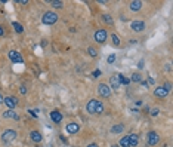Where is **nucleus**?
<instances>
[{"instance_id":"37","label":"nucleus","mask_w":173,"mask_h":147,"mask_svg":"<svg viewBox=\"0 0 173 147\" xmlns=\"http://www.w3.org/2000/svg\"><path fill=\"white\" fill-rule=\"evenodd\" d=\"M111 147H118V146H117V144H114V146H111Z\"/></svg>"},{"instance_id":"27","label":"nucleus","mask_w":173,"mask_h":147,"mask_svg":"<svg viewBox=\"0 0 173 147\" xmlns=\"http://www.w3.org/2000/svg\"><path fill=\"white\" fill-rule=\"evenodd\" d=\"M108 62H109V64H113V62L116 61V54H111L109 57H108V59H107Z\"/></svg>"},{"instance_id":"10","label":"nucleus","mask_w":173,"mask_h":147,"mask_svg":"<svg viewBox=\"0 0 173 147\" xmlns=\"http://www.w3.org/2000/svg\"><path fill=\"white\" fill-rule=\"evenodd\" d=\"M78 129H80V125H78V123H74V122L68 123L67 126H65V131H67L68 134H76V132H78Z\"/></svg>"},{"instance_id":"11","label":"nucleus","mask_w":173,"mask_h":147,"mask_svg":"<svg viewBox=\"0 0 173 147\" xmlns=\"http://www.w3.org/2000/svg\"><path fill=\"white\" fill-rule=\"evenodd\" d=\"M154 94H155V97H158V98H164V97H167V89L164 88V86H157L155 89H154Z\"/></svg>"},{"instance_id":"14","label":"nucleus","mask_w":173,"mask_h":147,"mask_svg":"<svg viewBox=\"0 0 173 147\" xmlns=\"http://www.w3.org/2000/svg\"><path fill=\"white\" fill-rule=\"evenodd\" d=\"M96 101L98 100H90L89 103H87V106H86V110H87V113H95V109H96Z\"/></svg>"},{"instance_id":"13","label":"nucleus","mask_w":173,"mask_h":147,"mask_svg":"<svg viewBox=\"0 0 173 147\" xmlns=\"http://www.w3.org/2000/svg\"><path fill=\"white\" fill-rule=\"evenodd\" d=\"M129 6H130V10L138 12V10H141V8H142V2L141 0H133V2L129 3Z\"/></svg>"},{"instance_id":"31","label":"nucleus","mask_w":173,"mask_h":147,"mask_svg":"<svg viewBox=\"0 0 173 147\" xmlns=\"http://www.w3.org/2000/svg\"><path fill=\"white\" fill-rule=\"evenodd\" d=\"M19 92H21V94H27V88H25V86H21V88H19Z\"/></svg>"},{"instance_id":"32","label":"nucleus","mask_w":173,"mask_h":147,"mask_svg":"<svg viewBox=\"0 0 173 147\" xmlns=\"http://www.w3.org/2000/svg\"><path fill=\"white\" fill-rule=\"evenodd\" d=\"M138 67H139V68H144V67H145V66H144V61H139V62H138Z\"/></svg>"},{"instance_id":"29","label":"nucleus","mask_w":173,"mask_h":147,"mask_svg":"<svg viewBox=\"0 0 173 147\" xmlns=\"http://www.w3.org/2000/svg\"><path fill=\"white\" fill-rule=\"evenodd\" d=\"M158 113H160V109H152V110H151L152 116H158Z\"/></svg>"},{"instance_id":"4","label":"nucleus","mask_w":173,"mask_h":147,"mask_svg":"<svg viewBox=\"0 0 173 147\" xmlns=\"http://www.w3.org/2000/svg\"><path fill=\"white\" fill-rule=\"evenodd\" d=\"M107 30L104 28H101V30H96V33H95V40L98 42V43H104V42L107 40Z\"/></svg>"},{"instance_id":"24","label":"nucleus","mask_w":173,"mask_h":147,"mask_svg":"<svg viewBox=\"0 0 173 147\" xmlns=\"http://www.w3.org/2000/svg\"><path fill=\"white\" fill-rule=\"evenodd\" d=\"M87 54H89L90 57H96V55H98V51H96L95 48L90 46V48H87Z\"/></svg>"},{"instance_id":"21","label":"nucleus","mask_w":173,"mask_h":147,"mask_svg":"<svg viewBox=\"0 0 173 147\" xmlns=\"http://www.w3.org/2000/svg\"><path fill=\"white\" fill-rule=\"evenodd\" d=\"M12 27H14V30L16 31V33H22V31H24V27L19 23H16V21H15V23H12Z\"/></svg>"},{"instance_id":"3","label":"nucleus","mask_w":173,"mask_h":147,"mask_svg":"<svg viewBox=\"0 0 173 147\" xmlns=\"http://www.w3.org/2000/svg\"><path fill=\"white\" fill-rule=\"evenodd\" d=\"M147 140H148V144L149 146H155L158 141H160V137H158V134L155 131H149L148 135H147Z\"/></svg>"},{"instance_id":"25","label":"nucleus","mask_w":173,"mask_h":147,"mask_svg":"<svg viewBox=\"0 0 173 147\" xmlns=\"http://www.w3.org/2000/svg\"><path fill=\"white\" fill-rule=\"evenodd\" d=\"M111 40H113V43H114L116 46H118V45H120V39H118V36L113 34V36H111Z\"/></svg>"},{"instance_id":"35","label":"nucleus","mask_w":173,"mask_h":147,"mask_svg":"<svg viewBox=\"0 0 173 147\" xmlns=\"http://www.w3.org/2000/svg\"><path fill=\"white\" fill-rule=\"evenodd\" d=\"M3 100H5V98H3V95H2V92H0V104H3Z\"/></svg>"},{"instance_id":"19","label":"nucleus","mask_w":173,"mask_h":147,"mask_svg":"<svg viewBox=\"0 0 173 147\" xmlns=\"http://www.w3.org/2000/svg\"><path fill=\"white\" fill-rule=\"evenodd\" d=\"M123 129H124V126L120 123V125H116V126L111 128V132L113 134H120V132H123Z\"/></svg>"},{"instance_id":"8","label":"nucleus","mask_w":173,"mask_h":147,"mask_svg":"<svg viewBox=\"0 0 173 147\" xmlns=\"http://www.w3.org/2000/svg\"><path fill=\"white\" fill-rule=\"evenodd\" d=\"M9 59H11L12 62H22L24 61L21 54L16 52V51H9Z\"/></svg>"},{"instance_id":"18","label":"nucleus","mask_w":173,"mask_h":147,"mask_svg":"<svg viewBox=\"0 0 173 147\" xmlns=\"http://www.w3.org/2000/svg\"><path fill=\"white\" fill-rule=\"evenodd\" d=\"M117 77H118L120 85H124V86H127L129 83H130V79H127V77H126V76H123V75H117Z\"/></svg>"},{"instance_id":"28","label":"nucleus","mask_w":173,"mask_h":147,"mask_svg":"<svg viewBox=\"0 0 173 147\" xmlns=\"http://www.w3.org/2000/svg\"><path fill=\"white\" fill-rule=\"evenodd\" d=\"M52 5H53V8H58V9L62 8V2H59V0L58 2H52Z\"/></svg>"},{"instance_id":"23","label":"nucleus","mask_w":173,"mask_h":147,"mask_svg":"<svg viewBox=\"0 0 173 147\" xmlns=\"http://www.w3.org/2000/svg\"><path fill=\"white\" fill-rule=\"evenodd\" d=\"M120 146L121 147H130V143H129V137H123L120 140Z\"/></svg>"},{"instance_id":"30","label":"nucleus","mask_w":173,"mask_h":147,"mask_svg":"<svg viewBox=\"0 0 173 147\" xmlns=\"http://www.w3.org/2000/svg\"><path fill=\"white\" fill-rule=\"evenodd\" d=\"M99 76H101V71H99V70H95V71H93V77H99Z\"/></svg>"},{"instance_id":"34","label":"nucleus","mask_w":173,"mask_h":147,"mask_svg":"<svg viewBox=\"0 0 173 147\" xmlns=\"http://www.w3.org/2000/svg\"><path fill=\"white\" fill-rule=\"evenodd\" d=\"M3 34H5V31H3V27L0 25V36H3Z\"/></svg>"},{"instance_id":"17","label":"nucleus","mask_w":173,"mask_h":147,"mask_svg":"<svg viewBox=\"0 0 173 147\" xmlns=\"http://www.w3.org/2000/svg\"><path fill=\"white\" fill-rule=\"evenodd\" d=\"M118 88H120L118 77H117V76H113V77H111V88H109V89H118Z\"/></svg>"},{"instance_id":"9","label":"nucleus","mask_w":173,"mask_h":147,"mask_svg":"<svg viewBox=\"0 0 173 147\" xmlns=\"http://www.w3.org/2000/svg\"><path fill=\"white\" fill-rule=\"evenodd\" d=\"M50 119H52L53 123H59L61 120H62V113H61L59 110H52L50 111Z\"/></svg>"},{"instance_id":"36","label":"nucleus","mask_w":173,"mask_h":147,"mask_svg":"<svg viewBox=\"0 0 173 147\" xmlns=\"http://www.w3.org/2000/svg\"><path fill=\"white\" fill-rule=\"evenodd\" d=\"M87 147H98V144H95V143H90Z\"/></svg>"},{"instance_id":"22","label":"nucleus","mask_w":173,"mask_h":147,"mask_svg":"<svg viewBox=\"0 0 173 147\" xmlns=\"http://www.w3.org/2000/svg\"><path fill=\"white\" fill-rule=\"evenodd\" d=\"M142 80V76H141V73H133V75H132V79H130V82H141Z\"/></svg>"},{"instance_id":"16","label":"nucleus","mask_w":173,"mask_h":147,"mask_svg":"<svg viewBox=\"0 0 173 147\" xmlns=\"http://www.w3.org/2000/svg\"><path fill=\"white\" fill-rule=\"evenodd\" d=\"M129 137V143H130V147H136L138 146V141H139V137L136 134H130V135H127Z\"/></svg>"},{"instance_id":"1","label":"nucleus","mask_w":173,"mask_h":147,"mask_svg":"<svg viewBox=\"0 0 173 147\" xmlns=\"http://www.w3.org/2000/svg\"><path fill=\"white\" fill-rule=\"evenodd\" d=\"M58 15L55 14V12H45L43 14V16H42V21H43V24H46V25H52V24H55L56 21H58Z\"/></svg>"},{"instance_id":"20","label":"nucleus","mask_w":173,"mask_h":147,"mask_svg":"<svg viewBox=\"0 0 173 147\" xmlns=\"http://www.w3.org/2000/svg\"><path fill=\"white\" fill-rule=\"evenodd\" d=\"M104 113V104L101 101H96V109H95V114H101Z\"/></svg>"},{"instance_id":"6","label":"nucleus","mask_w":173,"mask_h":147,"mask_svg":"<svg viewBox=\"0 0 173 147\" xmlns=\"http://www.w3.org/2000/svg\"><path fill=\"white\" fill-rule=\"evenodd\" d=\"M3 103L6 104V107H7L9 110H14V109L18 106V100H16L15 97H6V98L3 100Z\"/></svg>"},{"instance_id":"33","label":"nucleus","mask_w":173,"mask_h":147,"mask_svg":"<svg viewBox=\"0 0 173 147\" xmlns=\"http://www.w3.org/2000/svg\"><path fill=\"white\" fill-rule=\"evenodd\" d=\"M148 85H154V79L152 77H148Z\"/></svg>"},{"instance_id":"12","label":"nucleus","mask_w":173,"mask_h":147,"mask_svg":"<svg viewBox=\"0 0 173 147\" xmlns=\"http://www.w3.org/2000/svg\"><path fill=\"white\" fill-rule=\"evenodd\" d=\"M30 138H31V141H34V143H40L43 140L42 134H40L39 131H31V132H30Z\"/></svg>"},{"instance_id":"2","label":"nucleus","mask_w":173,"mask_h":147,"mask_svg":"<svg viewBox=\"0 0 173 147\" xmlns=\"http://www.w3.org/2000/svg\"><path fill=\"white\" fill-rule=\"evenodd\" d=\"M15 138H16V132H15L14 129H6V131L2 134V141H3L5 144L12 143Z\"/></svg>"},{"instance_id":"5","label":"nucleus","mask_w":173,"mask_h":147,"mask_svg":"<svg viewBox=\"0 0 173 147\" xmlns=\"http://www.w3.org/2000/svg\"><path fill=\"white\" fill-rule=\"evenodd\" d=\"M98 92H99V95L101 97H109V94H111V89L108 85H105V83H99L98 85Z\"/></svg>"},{"instance_id":"7","label":"nucleus","mask_w":173,"mask_h":147,"mask_svg":"<svg viewBox=\"0 0 173 147\" xmlns=\"http://www.w3.org/2000/svg\"><path fill=\"white\" fill-rule=\"evenodd\" d=\"M132 30H133L135 33H141V31L145 30V23L144 21H133V23H132Z\"/></svg>"},{"instance_id":"26","label":"nucleus","mask_w":173,"mask_h":147,"mask_svg":"<svg viewBox=\"0 0 173 147\" xmlns=\"http://www.w3.org/2000/svg\"><path fill=\"white\" fill-rule=\"evenodd\" d=\"M102 18H104V21H105L107 24H113V19H111V16H109V15H104Z\"/></svg>"},{"instance_id":"15","label":"nucleus","mask_w":173,"mask_h":147,"mask_svg":"<svg viewBox=\"0 0 173 147\" xmlns=\"http://www.w3.org/2000/svg\"><path fill=\"white\" fill-rule=\"evenodd\" d=\"M3 118H5V119H19L18 114H16L14 110H9V109L3 113Z\"/></svg>"}]
</instances>
